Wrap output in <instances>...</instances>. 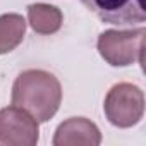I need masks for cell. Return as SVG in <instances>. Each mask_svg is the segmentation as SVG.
Listing matches in <instances>:
<instances>
[{
    "label": "cell",
    "mask_w": 146,
    "mask_h": 146,
    "mask_svg": "<svg viewBox=\"0 0 146 146\" xmlns=\"http://www.w3.org/2000/svg\"><path fill=\"white\" fill-rule=\"evenodd\" d=\"M62 102L60 81L52 72L28 69L16 78L12 86V105L26 110L38 122H48Z\"/></svg>",
    "instance_id": "cell-1"
},
{
    "label": "cell",
    "mask_w": 146,
    "mask_h": 146,
    "mask_svg": "<svg viewBox=\"0 0 146 146\" xmlns=\"http://www.w3.org/2000/svg\"><path fill=\"white\" fill-rule=\"evenodd\" d=\"M144 28L137 29H107L98 36V52L107 64L113 67H125L134 62L143 64V43H144Z\"/></svg>",
    "instance_id": "cell-2"
},
{
    "label": "cell",
    "mask_w": 146,
    "mask_h": 146,
    "mask_svg": "<svg viewBox=\"0 0 146 146\" xmlns=\"http://www.w3.org/2000/svg\"><path fill=\"white\" fill-rule=\"evenodd\" d=\"M102 132L98 125L86 117H70L64 120L53 136L55 146H98Z\"/></svg>",
    "instance_id": "cell-6"
},
{
    "label": "cell",
    "mask_w": 146,
    "mask_h": 146,
    "mask_svg": "<svg viewBox=\"0 0 146 146\" xmlns=\"http://www.w3.org/2000/svg\"><path fill=\"white\" fill-rule=\"evenodd\" d=\"M28 21L35 33L53 35L62 28V11L50 4H31L28 5Z\"/></svg>",
    "instance_id": "cell-7"
},
{
    "label": "cell",
    "mask_w": 146,
    "mask_h": 146,
    "mask_svg": "<svg viewBox=\"0 0 146 146\" xmlns=\"http://www.w3.org/2000/svg\"><path fill=\"white\" fill-rule=\"evenodd\" d=\"M108 122L115 127L127 129L136 125L144 113V93L131 83H119L110 88L103 103Z\"/></svg>",
    "instance_id": "cell-3"
},
{
    "label": "cell",
    "mask_w": 146,
    "mask_h": 146,
    "mask_svg": "<svg viewBox=\"0 0 146 146\" xmlns=\"http://www.w3.org/2000/svg\"><path fill=\"white\" fill-rule=\"evenodd\" d=\"M100 21L115 26H132L146 21L143 0H81Z\"/></svg>",
    "instance_id": "cell-5"
},
{
    "label": "cell",
    "mask_w": 146,
    "mask_h": 146,
    "mask_svg": "<svg viewBox=\"0 0 146 146\" xmlns=\"http://www.w3.org/2000/svg\"><path fill=\"white\" fill-rule=\"evenodd\" d=\"M40 131L38 120L19 107L0 110V143L9 146H35Z\"/></svg>",
    "instance_id": "cell-4"
},
{
    "label": "cell",
    "mask_w": 146,
    "mask_h": 146,
    "mask_svg": "<svg viewBox=\"0 0 146 146\" xmlns=\"http://www.w3.org/2000/svg\"><path fill=\"white\" fill-rule=\"evenodd\" d=\"M26 21L21 14L0 16V55L12 52L24 40Z\"/></svg>",
    "instance_id": "cell-8"
}]
</instances>
